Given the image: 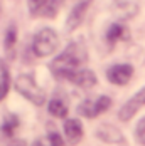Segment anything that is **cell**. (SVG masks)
Here are the masks:
<instances>
[{"instance_id": "cell-1", "label": "cell", "mask_w": 145, "mask_h": 146, "mask_svg": "<svg viewBox=\"0 0 145 146\" xmlns=\"http://www.w3.org/2000/svg\"><path fill=\"white\" fill-rule=\"evenodd\" d=\"M88 60V52L83 42H71L51 62V71L59 79L72 81L76 72Z\"/></svg>"}, {"instance_id": "cell-2", "label": "cell", "mask_w": 145, "mask_h": 146, "mask_svg": "<svg viewBox=\"0 0 145 146\" xmlns=\"http://www.w3.org/2000/svg\"><path fill=\"white\" fill-rule=\"evenodd\" d=\"M14 86L17 89V92H20L32 104L42 106L46 102V91L36 82V77L32 74H29V72L19 74L14 81Z\"/></svg>"}, {"instance_id": "cell-3", "label": "cell", "mask_w": 145, "mask_h": 146, "mask_svg": "<svg viewBox=\"0 0 145 146\" xmlns=\"http://www.w3.org/2000/svg\"><path fill=\"white\" fill-rule=\"evenodd\" d=\"M59 42H61V39H59L58 32L51 27H44L34 35L32 50L37 57H49L52 52H56Z\"/></svg>"}, {"instance_id": "cell-4", "label": "cell", "mask_w": 145, "mask_h": 146, "mask_svg": "<svg viewBox=\"0 0 145 146\" xmlns=\"http://www.w3.org/2000/svg\"><path fill=\"white\" fill-rule=\"evenodd\" d=\"M110 106H111V99L108 96H98L96 99H85L78 106V113L85 117H96L106 109H110Z\"/></svg>"}, {"instance_id": "cell-5", "label": "cell", "mask_w": 145, "mask_h": 146, "mask_svg": "<svg viewBox=\"0 0 145 146\" xmlns=\"http://www.w3.org/2000/svg\"><path fill=\"white\" fill-rule=\"evenodd\" d=\"M144 106H145V86L140 89L137 94H133L130 99L122 106V109H120V113H118L120 121H130L132 117L135 116Z\"/></svg>"}, {"instance_id": "cell-6", "label": "cell", "mask_w": 145, "mask_h": 146, "mask_svg": "<svg viewBox=\"0 0 145 146\" xmlns=\"http://www.w3.org/2000/svg\"><path fill=\"white\" fill-rule=\"evenodd\" d=\"M106 77L115 86H125L133 77V67L130 64H115L106 71Z\"/></svg>"}, {"instance_id": "cell-7", "label": "cell", "mask_w": 145, "mask_h": 146, "mask_svg": "<svg viewBox=\"0 0 145 146\" xmlns=\"http://www.w3.org/2000/svg\"><path fill=\"white\" fill-rule=\"evenodd\" d=\"M89 5H91V0H78L74 3V7L71 9V12L68 15V20H66V30L68 32H72L81 25Z\"/></svg>"}, {"instance_id": "cell-8", "label": "cell", "mask_w": 145, "mask_h": 146, "mask_svg": "<svg viewBox=\"0 0 145 146\" xmlns=\"http://www.w3.org/2000/svg\"><path fill=\"white\" fill-rule=\"evenodd\" d=\"M96 136L105 141V143H113V145H125V138L120 133V129H116L111 124H101L96 129Z\"/></svg>"}, {"instance_id": "cell-9", "label": "cell", "mask_w": 145, "mask_h": 146, "mask_svg": "<svg viewBox=\"0 0 145 146\" xmlns=\"http://www.w3.org/2000/svg\"><path fill=\"white\" fill-rule=\"evenodd\" d=\"M111 10H113V14L116 15L118 20H128V19L137 15L138 5L133 2H128V0H116Z\"/></svg>"}, {"instance_id": "cell-10", "label": "cell", "mask_w": 145, "mask_h": 146, "mask_svg": "<svg viewBox=\"0 0 145 146\" xmlns=\"http://www.w3.org/2000/svg\"><path fill=\"white\" fill-rule=\"evenodd\" d=\"M62 129H64V136H66V139H68L71 145H76V143L83 138V124H81V121L76 119V117H69V119H66Z\"/></svg>"}, {"instance_id": "cell-11", "label": "cell", "mask_w": 145, "mask_h": 146, "mask_svg": "<svg viewBox=\"0 0 145 146\" xmlns=\"http://www.w3.org/2000/svg\"><path fill=\"white\" fill-rule=\"evenodd\" d=\"M71 82H74L78 88H81V89H91L96 86L98 79H96V74L93 72V71H89V69H79L76 72V76L72 77Z\"/></svg>"}, {"instance_id": "cell-12", "label": "cell", "mask_w": 145, "mask_h": 146, "mask_svg": "<svg viewBox=\"0 0 145 146\" xmlns=\"http://www.w3.org/2000/svg\"><path fill=\"white\" fill-rule=\"evenodd\" d=\"M125 39H128V29L122 22H115V24H111L108 27V30H106V40L110 44H115L118 40H125Z\"/></svg>"}, {"instance_id": "cell-13", "label": "cell", "mask_w": 145, "mask_h": 146, "mask_svg": "<svg viewBox=\"0 0 145 146\" xmlns=\"http://www.w3.org/2000/svg\"><path fill=\"white\" fill-rule=\"evenodd\" d=\"M47 109H49V113L54 117L68 116V106H66V102L62 101V99H59V98H52L49 101V104H47Z\"/></svg>"}, {"instance_id": "cell-14", "label": "cell", "mask_w": 145, "mask_h": 146, "mask_svg": "<svg viewBox=\"0 0 145 146\" xmlns=\"http://www.w3.org/2000/svg\"><path fill=\"white\" fill-rule=\"evenodd\" d=\"M10 89V76H9V69L5 66L3 60H0V101L7 96Z\"/></svg>"}, {"instance_id": "cell-15", "label": "cell", "mask_w": 145, "mask_h": 146, "mask_svg": "<svg viewBox=\"0 0 145 146\" xmlns=\"http://www.w3.org/2000/svg\"><path fill=\"white\" fill-rule=\"evenodd\" d=\"M15 42H17V27L15 25H9V29L5 32V40H3V47L7 52H10L14 49Z\"/></svg>"}, {"instance_id": "cell-16", "label": "cell", "mask_w": 145, "mask_h": 146, "mask_svg": "<svg viewBox=\"0 0 145 146\" xmlns=\"http://www.w3.org/2000/svg\"><path fill=\"white\" fill-rule=\"evenodd\" d=\"M49 0H27V7H29V12L32 15H37L46 10Z\"/></svg>"}, {"instance_id": "cell-17", "label": "cell", "mask_w": 145, "mask_h": 146, "mask_svg": "<svg viewBox=\"0 0 145 146\" xmlns=\"http://www.w3.org/2000/svg\"><path fill=\"white\" fill-rule=\"evenodd\" d=\"M17 126H19V119H17V116H7L5 121H3V124H2V131L10 136V134L15 131Z\"/></svg>"}, {"instance_id": "cell-18", "label": "cell", "mask_w": 145, "mask_h": 146, "mask_svg": "<svg viewBox=\"0 0 145 146\" xmlns=\"http://www.w3.org/2000/svg\"><path fill=\"white\" fill-rule=\"evenodd\" d=\"M135 136L138 139V143L145 145V117H142L137 124V129H135Z\"/></svg>"}, {"instance_id": "cell-19", "label": "cell", "mask_w": 145, "mask_h": 146, "mask_svg": "<svg viewBox=\"0 0 145 146\" xmlns=\"http://www.w3.org/2000/svg\"><path fill=\"white\" fill-rule=\"evenodd\" d=\"M49 145L51 146H66V141H64V138L59 134V133H49Z\"/></svg>"}, {"instance_id": "cell-20", "label": "cell", "mask_w": 145, "mask_h": 146, "mask_svg": "<svg viewBox=\"0 0 145 146\" xmlns=\"http://www.w3.org/2000/svg\"><path fill=\"white\" fill-rule=\"evenodd\" d=\"M32 146H44V143L41 141V139H37V141H34V143H32Z\"/></svg>"}, {"instance_id": "cell-21", "label": "cell", "mask_w": 145, "mask_h": 146, "mask_svg": "<svg viewBox=\"0 0 145 146\" xmlns=\"http://www.w3.org/2000/svg\"><path fill=\"white\" fill-rule=\"evenodd\" d=\"M0 12H2V5H0Z\"/></svg>"}]
</instances>
